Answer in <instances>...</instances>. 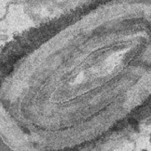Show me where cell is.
Returning <instances> with one entry per match:
<instances>
[{"instance_id":"obj_1","label":"cell","mask_w":151,"mask_h":151,"mask_svg":"<svg viewBox=\"0 0 151 151\" xmlns=\"http://www.w3.org/2000/svg\"><path fill=\"white\" fill-rule=\"evenodd\" d=\"M35 146L0 104V151H35Z\"/></svg>"}]
</instances>
